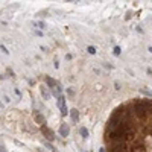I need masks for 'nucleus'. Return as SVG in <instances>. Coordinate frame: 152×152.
<instances>
[{
  "instance_id": "6",
  "label": "nucleus",
  "mask_w": 152,
  "mask_h": 152,
  "mask_svg": "<svg viewBox=\"0 0 152 152\" xmlns=\"http://www.w3.org/2000/svg\"><path fill=\"white\" fill-rule=\"evenodd\" d=\"M46 88H47V87H41V96H43L46 101H49V99H50V93L46 90Z\"/></svg>"
},
{
  "instance_id": "12",
  "label": "nucleus",
  "mask_w": 152,
  "mask_h": 152,
  "mask_svg": "<svg viewBox=\"0 0 152 152\" xmlns=\"http://www.w3.org/2000/svg\"><path fill=\"white\" fill-rule=\"evenodd\" d=\"M0 49H2L3 50V53H6V55H9V50H8L5 46H3V44H0Z\"/></svg>"
},
{
  "instance_id": "4",
  "label": "nucleus",
  "mask_w": 152,
  "mask_h": 152,
  "mask_svg": "<svg viewBox=\"0 0 152 152\" xmlns=\"http://www.w3.org/2000/svg\"><path fill=\"white\" fill-rule=\"evenodd\" d=\"M69 114H70V119H71V122H73V123H76L79 120V111L76 108H71L69 111Z\"/></svg>"
},
{
  "instance_id": "15",
  "label": "nucleus",
  "mask_w": 152,
  "mask_h": 152,
  "mask_svg": "<svg viewBox=\"0 0 152 152\" xmlns=\"http://www.w3.org/2000/svg\"><path fill=\"white\" fill-rule=\"evenodd\" d=\"M99 152H106V149H105V148H101V149H99Z\"/></svg>"
},
{
  "instance_id": "16",
  "label": "nucleus",
  "mask_w": 152,
  "mask_h": 152,
  "mask_svg": "<svg viewBox=\"0 0 152 152\" xmlns=\"http://www.w3.org/2000/svg\"><path fill=\"white\" fill-rule=\"evenodd\" d=\"M148 50H149V52L152 53V46H149V47H148Z\"/></svg>"
},
{
  "instance_id": "3",
  "label": "nucleus",
  "mask_w": 152,
  "mask_h": 152,
  "mask_svg": "<svg viewBox=\"0 0 152 152\" xmlns=\"http://www.w3.org/2000/svg\"><path fill=\"white\" fill-rule=\"evenodd\" d=\"M44 82L47 84V88H49V90H53V88H56V85H58V82L55 81V79H52L50 76H46V78H44Z\"/></svg>"
},
{
  "instance_id": "10",
  "label": "nucleus",
  "mask_w": 152,
  "mask_h": 152,
  "mask_svg": "<svg viewBox=\"0 0 152 152\" xmlns=\"http://www.w3.org/2000/svg\"><path fill=\"white\" fill-rule=\"evenodd\" d=\"M34 26H38L40 29H46V24H44V21H35Z\"/></svg>"
},
{
  "instance_id": "14",
  "label": "nucleus",
  "mask_w": 152,
  "mask_h": 152,
  "mask_svg": "<svg viewBox=\"0 0 152 152\" xmlns=\"http://www.w3.org/2000/svg\"><path fill=\"white\" fill-rule=\"evenodd\" d=\"M0 152H6V149H5L3 145H0Z\"/></svg>"
},
{
  "instance_id": "11",
  "label": "nucleus",
  "mask_w": 152,
  "mask_h": 152,
  "mask_svg": "<svg viewBox=\"0 0 152 152\" xmlns=\"http://www.w3.org/2000/svg\"><path fill=\"white\" fill-rule=\"evenodd\" d=\"M87 52L90 53V55H96V47H93V46H88V47H87Z\"/></svg>"
},
{
  "instance_id": "2",
  "label": "nucleus",
  "mask_w": 152,
  "mask_h": 152,
  "mask_svg": "<svg viewBox=\"0 0 152 152\" xmlns=\"http://www.w3.org/2000/svg\"><path fill=\"white\" fill-rule=\"evenodd\" d=\"M58 134L61 137H69V134H70V125H67V123H61V126H59V129H58Z\"/></svg>"
},
{
  "instance_id": "8",
  "label": "nucleus",
  "mask_w": 152,
  "mask_h": 152,
  "mask_svg": "<svg viewBox=\"0 0 152 152\" xmlns=\"http://www.w3.org/2000/svg\"><path fill=\"white\" fill-rule=\"evenodd\" d=\"M140 93H141V94H145V96H148V97H152V91H151V90H148L146 87H145V88H140Z\"/></svg>"
},
{
  "instance_id": "7",
  "label": "nucleus",
  "mask_w": 152,
  "mask_h": 152,
  "mask_svg": "<svg viewBox=\"0 0 152 152\" xmlns=\"http://www.w3.org/2000/svg\"><path fill=\"white\" fill-rule=\"evenodd\" d=\"M79 134H81L82 138H88V129H87L85 126H81V128H79Z\"/></svg>"
},
{
  "instance_id": "1",
  "label": "nucleus",
  "mask_w": 152,
  "mask_h": 152,
  "mask_svg": "<svg viewBox=\"0 0 152 152\" xmlns=\"http://www.w3.org/2000/svg\"><path fill=\"white\" fill-rule=\"evenodd\" d=\"M41 132L44 134V136H46V138H47V140H50V141H52V140H55V132H53L46 123L41 125Z\"/></svg>"
},
{
  "instance_id": "13",
  "label": "nucleus",
  "mask_w": 152,
  "mask_h": 152,
  "mask_svg": "<svg viewBox=\"0 0 152 152\" xmlns=\"http://www.w3.org/2000/svg\"><path fill=\"white\" fill-rule=\"evenodd\" d=\"M67 94H69V96H73L75 93H73V90H71V88H69V90H67Z\"/></svg>"
},
{
  "instance_id": "5",
  "label": "nucleus",
  "mask_w": 152,
  "mask_h": 152,
  "mask_svg": "<svg viewBox=\"0 0 152 152\" xmlns=\"http://www.w3.org/2000/svg\"><path fill=\"white\" fill-rule=\"evenodd\" d=\"M34 114H35V120H37L38 123H41V125H44V117H43V114H41L40 111H37V110H34Z\"/></svg>"
},
{
  "instance_id": "9",
  "label": "nucleus",
  "mask_w": 152,
  "mask_h": 152,
  "mask_svg": "<svg viewBox=\"0 0 152 152\" xmlns=\"http://www.w3.org/2000/svg\"><path fill=\"white\" fill-rule=\"evenodd\" d=\"M120 53H122V49H120L119 46H116V47L113 49V55H114V56H120Z\"/></svg>"
}]
</instances>
